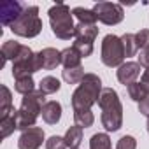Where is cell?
<instances>
[{
  "mask_svg": "<svg viewBox=\"0 0 149 149\" xmlns=\"http://www.w3.org/2000/svg\"><path fill=\"white\" fill-rule=\"evenodd\" d=\"M14 90L19 93V95H30V93H33L35 91V81H33V77L32 76H26V77H19V79H16V83H14Z\"/></svg>",
  "mask_w": 149,
  "mask_h": 149,
  "instance_id": "cell-22",
  "label": "cell"
},
{
  "mask_svg": "<svg viewBox=\"0 0 149 149\" xmlns=\"http://www.w3.org/2000/svg\"><path fill=\"white\" fill-rule=\"evenodd\" d=\"M39 56L44 70H53L61 63V51L54 47H44L42 51H39Z\"/></svg>",
  "mask_w": 149,
  "mask_h": 149,
  "instance_id": "cell-12",
  "label": "cell"
},
{
  "mask_svg": "<svg viewBox=\"0 0 149 149\" xmlns=\"http://www.w3.org/2000/svg\"><path fill=\"white\" fill-rule=\"evenodd\" d=\"M46 149H67V142L60 135H51L46 140Z\"/></svg>",
  "mask_w": 149,
  "mask_h": 149,
  "instance_id": "cell-28",
  "label": "cell"
},
{
  "mask_svg": "<svg viewBox=\"0 0 149 149\" xmlns=\"http://www.w3.org/2000/svg\"><path fill=\"white\" fill-rule=\"evenodd\" d=\"M0 93H2V97H0V118H6L14 111V107H13V93L6 84L0 86Z\"/></svg>",
  "mask_w": 149,
  "mask_h": 149,
  "instance_id": "cell-18",
  "label": "cell"
},
{
  "mask_svg": "<svg viewBox=\"0 0 149 149\" xmlns=\"http://www.w3.org/2000/svg\"><path fill=\"white\" fill-rule=\"evenodd\" d=\"M39 70H42L39 53H33L28 46H23L19 56L13 61V77L19 79V77L33 76V74L39 72Z\"/></svg>",
  "mask_w": 149,
  "mask_h": 149,
  "instance_id": "cell-6",
  "label": "cell"
},
{
  "mask_svg": "<svg viewBox=\"0 0 149 149\" xmlns=\"http://www.w3.org/2000/svg\"><path fill=\"white\" fill-rule=\"evenodd\" d=\"M140 84L146 88V91L149 93V68H146L142 72V77H140Z\"/></svg>",
  "mask_w": 149,
  "mask_h": 149,
  "instance_id": "cell-34",
  "label": "cell"
},
{
  "mask_svg": "<svg viewBox=\"0 0 149 149\" xmlns=\"http://www.w3.org/2000/svg\"><path fill=\"white\" fill-rule=\"evenodd\" d=\"M121 42H123L125 56H126V58H130V56H135V54H137L139 46H137L135 33H125V35H121Z\"/></svg>",
  "mask_w": 149,
  "mask_h": 149,
  "instance_id": "cell-25",
  "label": "cell"
},
{
  "mask_svg": "<svg viewBox=\"0 0 149 149\" xmlns=\"http://www.w3.org/2000/svg\"><path fill=\"white\" fill-rule=\"evenodd\" d=\"M14 130H18V111L16 109L9 116L0 118V139H7Z\"/></svg>",
  "mask_w": 149,
  "mask_h": 149,
  "instance_id": "cell-17",
  "label": "cell"
},
{
  "mask_svg": "<svg viewBox=\"0 0 149 149\" xmlns=\"http://www.w3.org/2000/svg\"><path fill=\"white\" fill-rule=\"evenodd\" d=\"M93 11H95L98 21H102L104 25H109V26H114V25L121 23L123 18H125L123 6L114 4V2H98V4H95Z\"/></svg>",
  "mask_w": 149,
  "mask_h": 149,
  "instance_id": "cell-8",
  "label": "cell"
},
{
  "mask_svg": "<svg viewBox=\"0 0 149 149\" xmlns=\"http://www.w3.org/2000/svg\"><path fill=\"white\" fill-rule=\"evenodd\" d=\"M135 39H137V46L139 49H144L149 46V30L147 28H142L135 33Z\"/></svg>",
  "mask_w": 149,
  "mask_h": 149,
  "instance_id": "cell-31",
  "label": "cell"
},
{
  "mask_svg": "<svg viewBox=\"0 0 149 149\" xmlns=\"http://www.w3.org/2000/svg\"><path fill=\"white\" fill-rule=\"evenodd\" d=\"M116 149H137V140H135V137H132V135H123V137L118 140Z\"/></svg>",
  "mask_w": 149,
  "mask_h": 149,
  "instance_id": "cell-30",
  "label": "cell"
},
{
  "mask_svg": "<svg viewBox=\"0 0 149 149\" xmlns=\"http://www.w3.org/2000/svg\"><path fill=\"white\" fill-rule=\"evenodd\" d=\"M65 142H67V147L68 149H77L79 147V144L83 142V128L81 126H77V125H74V126H70L68 130H67V133H65Z\"/></svg>",
  "mask_w": 149,
  "mask_h": 149,
  "instance_id": "cell-19",
  "label": "cell"
},
{
  "mask_svg": "<svg viewBox=\"0 0 149 149\" xmlns=\"http://www.w3.org/2000/svg\"><path fill=\"white\" fill-rule=\"evenodd\" d=\"M77 149H79V147H77Z\"/></svg>",
  "mask_w": 149,
  "mask_h": 149,
  "instance_id": "cell-36",
  "label": "cell"
},
{
  "mask_svg": "<svg viewBox=\"0 0 149 149\" xmlns=\"http://www.w3.org/2000/svg\"><path fill=\"white\" fill-rule=\"evenodd\" d=\"M146 126H147V133H149V119H147V125Z\"/></svg>",
  "mask_w": 149,
  "mask_h": 149,
  "instance_id": "cell-35",
  "label": "cell"
},
{
  "mask_svg": "<svg viewBox=\"0 0 149 149\" xmlns=\"http://www.w3.org/2000/svg\"><path fill=\"white\" fill-rule=\"evenodd\" d=\"M102 63L105 67H121L125 63V47H123V42H121V37L114 35V33H109L104 37L102 40Z\"/></svg>",
  "mask_w": 149,
  "mask_h": 149,
  "instance_id": "cell-7",
  "label": "cell"
},
{
  "mask_svg": "<svg viewBox=\"0 0 149 149\" xmlns=\"http://www.w3.org/2000/svg\"><path fill=\"white\" fill-rule=\"evenodd\" d=\"M126 90H128L130 98H132L133 102H139V104H140V102H142L147 95H149V93L146 91V88H144L139 81H137V83H132L130 86H126Z\"/></svg>",
  "mask_w": 149,
  "mask_h": 149,
  "instance_id": "cell-27",
  "label": "cell"
},
{
  "mask_svg": "<svg viewBox=\"0 0 149 149\" xmlns=\"http://www.w3.org/2000/svg\"><path fill=\"white\" fill-rule=\"evenodd\" d=\"M90 149H112L111 137L107 133H95L90 139Z\"/></svg>",
  "mask_w": 149,
  "mask_h": 149,
  "instance_id": "cell-26",
  "label": "cell"
},
{
  "mask_svg": "<svg viewBox=\"0 0 149 149\" xmlns=\"http://www.w3.org/2000/svg\"><path fill=\"white\" fill-rule=\"evenodd\" d=\"M102 90V79L97 74L88 72L76 91L72 93V111H91V107L98 104Z\"/></svg>",
  "mask_w": 149,
  "mask_h": 149,
  "instance_id": "cell-2",
  "label": "cell"
},
{
  "mask_svg": "<svg viewBox=\"0 0 149 149\" xmlns=\"http://www.w3.org/2000/svg\"><path fill=\"white\" fill-rule=\"evenodd\" d=\"M21 47H23V44H19V42H16V40H6V42L2 44V49H0V56H2V60H0V68L6 65L7 60L14 61V60L19 56Z\"/></svg>",
  "mask_w": 149,
  "mask_h": 149,
  "instance_id": "cell-14",
  "label": "cell"
},
{
  "mask_svg": "<svg viewBox=\"0 0 149 149\" xmlns=\"http://www.w3.org/2000/svg\"><path fill=\"white\" fill-rule=\"evenodd\" d=\"M13 33L19 35V37H37L42 30V19L39 16V7L37 6H28L25 7L23 14L16 19V23L11 26Z\"/></svg>",
  "mask_w": 149,
  "mask_h": 149,
  "instance_id": "cell-5",
  "label": "cell"
},
{
  "mask_svg": "<svg viewBox=\"0 0 149 149\" xmlns=\"http://www.w3.org/2000/svg\"><path fill=\"white\" fill-rule=\"evenodd\" d=\"M81 60H83V56L79 54V51L74 47V46L61 49V65H63V68L81 67Z\"/></svg>",
  "mask_w": 149,
  "mask_h": 149,
  "instance_id": "cell-15",
  "label": "cell"
},
{
  "mask_svg": "<svg viewBox=\"0 0 149 149\" xmlns=\"http://www.w3.org/2000/svg\"><path fill=\"white\" fill-rule=\"evenodd\" d=\"M46 95L39 90H35L30 95H25L21 98V105L18 109V130L25 132L32 126H35L37 118L42 114V109L46 105Z\"/></svg>",
  "mask_w": 149,
  "mask_h": 149,
  "instance_id": "cell-3",
  "label": "cell"
},
{
  "mask_svg": "<svg viewBox=\"0 0 149 149\" xmlns=\"http://www.w3.org/2000/svg\"><path fill=\"white\" fill-rule=\"evenodd\" d=\"M98 107L102 111V126L107 132H118L123 126V105L118 91L112 88H104L98 98Z\"/></svg>",
  "mask_w": 149,
  "mask_h": 149,
  "instance_id": "cell-1",
  "label": "cell"
},
{
  "mask_svg": "<svg viewBox=\"0 0 149 149\" xmlns=\"http://www.w3.org/2000/svg\"><path fill=\"white\" fill-rule=\"evenodd\" d=\"M74 47H76L77 51H79V54L83 56V58H88V56H91V53H93V44L91 42H83V40H74V44H72Z\"/></svg>",
  "mask_w": 149,
  "mask_h": 149,
  "instance_id": "cell-29",
  "label": "cell"
},
{
  "mask_svg": "<svg viewBox=\"0 0 149 149\" xmlns=\"http://www.w3.org/2000/svg\"><path fill=\"white\" fill-rule=\"evenodd\" d=\"M44 142V130L40 126H32L25 132H21L18 139L19 149H39Z\"/></svg>",
  "mask_w": 149,
  "mask_h": 149,
  "instance_id": "cell-10",
  "label": "cell"
},
{
  "mask_svg": "<svg viewBox=\"0 0 149 149\" xmlns=\"http://www.w3.org/2000/svg\"><path fill=\"white\" fill-rule=\"evenodd\" d=\"M72 14L76 16L79 19V23H83V25H97V21H98V18H97V14H95L93 9L74 7L72 9Z\"/></svg>",
  "mask_w": 149,
  "mask_h": 149,
  "instance_id": "cell-21",
  "label": "cell"
},
{
  "mask_svg": "<svg viewBox=\"0 0 149 149\" xmlns=\"http://www.w3.org/2000/svg\"><path fill=\"white\" fill-rule=\"evenodd\" d=\"M98 35V26L97 25H83L77 23L76 25V40H83V42H95Z\"/></svg>",
  "mask_w": 149,
  "mask_h": 149,
  "instance_id": "cell-16",
  "label": "cell"
},
{
  "mask_svg": "<svg viewBox=\"0 0 149 149\" xmlns=\"http://www.w3.org/2000/svg\"><path fill=\"white\" fill-rule=\"evenodd\" d=\"M139 112H140V114H144V116L149 119V95H147L140 104H139Z\"/></svg>",
  "mask_w": 149,
  "mask_h": 149,
  "instance_id": "cell-33",
  "label": "cell"
},
{
  "mask_svg": "<svg viewBox=\"0 0 149 149\" xmlns=\"http://www.w3.org/2000/svg\"><path fill=\"white\" fill-rule=\"evenodd\" d=\"M49 25L53 33L61 39V40H70L72 37H76V25H74V14L67 4H54L49 11Z\"/></svg>",
  "mask_w": 149,
  "mask_h": 149,
  "instance_id": "cell-4",
  "label": "cell"
},
{
  "mask_svg": "<svg viewBox=\"0 0 149 149\" xmlns=\"http://www.w3.org/2000/svg\"><path fill=\"white\" fill-rule=\"evenodd\" d=\"M40 116H42L44 123H47V125H56V123H60V119H61V104L56 102V100H49V102L44 105Z\"/></svg>",
  "mask_w": 149,
  "mask_h": 149,
  "instance_id": "cell-13",
  "label": "cell"
},
{
  "mask_svg": "<svg viewBox=\"0 0 149 149\" xmlns=\"http://www.w3.org/2000/svg\"><path fill=\"white\" fill-rule=\"evenodd\" d=\"M74 121L81 128H90L95 123V116L91 111H74Z\"/></svg>",
  "mask_w": 149,
  "mask_h": 149,
  "instance_id": "cell-24",
  "label": "cell"
},
{
  "mask_svg": "<svg viewBox=\"0 0 149 149\" xmlns=\"http://www.w3.org/2000/svg\"><path fill=\"white\" fill-rule=\"evenodd\" d=\"M25 6L18 0H6L0 4V23L4 26H13L16 19L23 14Z\"/></svg>",
  "mask_w": 149,
  "mask_h": 149,
  "instance_id": "cell-9",
  "label": "cell"
},
{
  "mask_svg": "<svg viewBox=\"0 0 149 149\" xmlns=\"http://www.w3.org/2000/svg\"><path fill=\"white\" fill-rule=\"evenodd\" d=\"M116 76H118V81L125 86H130L132 83H137L139 76H140V65L139 61H125L118 72H116Z\"/></svg>",
  "mask_w": 149,
  "mask_h": 149,
  "instance_id": "cell-11",
  "label": "cell"
},
{
  "mask_svg": "<svg viewBox=\"0 0 149 149\" xmlns=\"http://www.w3.org/2000/svg\"><path fill=\"white\" fill-rule=\"evenodd\" d=\"M86 76L83 67H76V68H63L61 70V77L67 84H81L83 77Z\"/></svg>",
  "mask_w": 149,
  "mask_h": 149,
  "instance_id": "cell-20",
  "label": "cell"
},
{
  "mask_svg": "<svg viewBox=\"0 0 149 149\" xmlns=\"http://www.w3.org/2000/svg\"><path fill=\"white\" fill-rule=\"evenodd\" d=\"M139 65L144 67V68H149V46L140 49V53H139Z\"/></svg>",
  "mask_w": 149,
  "mask_h": 149,
  "instance_id": "cell-32",
  "label": "cell"
},
{
  "mask_svg": "<svg viewBox=\"0 0 149 149\" xmlns=\"http://www.w3.org/2000/svg\"><path fill=\"white\" fill-rule=\"evenodd\" d=\"M60 81L56 79V77H53V76H46V77H42L40 79V83H39V91H42L44 95H53V93H56L58 90H60Z\"/></svg>",
  "mask_w": 149,
  "mask_h": 149,
  "instance_id": "cell-23",
  "label": "cell"
}]
</instances>
